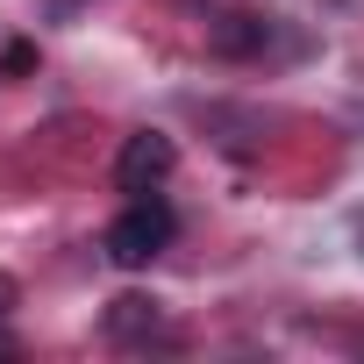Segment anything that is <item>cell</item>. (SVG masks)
Here are the masks:
<instances>
[{"label":"cell","mask_w":364,"mask_h":364,"mask_svg":"<svg viewBox=\"0 0 364 364\" xmlns=\"http://www.w3.org/2000/svg\"><path fill=\"white\" fill-rule=\"evenodd\" d=\"M171 229H178V222H171V208H164L157 193H129V208H122V215L107 222L100 250H107V257H114L122 272H143V264H150V257H157V250L171 243Z\"/></svg>","instance_id":"obj_1"},{"label":"cell","mask_w":364,"mask_h":364,"mask_svg":"<svg viewBox=\"0 0 364 364\" xmlns=\"http://www.w3.org/2000/svg\"><path fill=\"white\" fill-rule=\"evenodd\" d=\"M171 164H178V143H171L164 129H136V136H122V150H114V186H122V193H157L164 178H171Z\"/></svg>","instance_id":"obj_2"},{"label":"cell","mask_w":364,"mask_h":364,"mask_svg":"<svg viewBox=\"0 0 364 364\" xmlns=\"http://www.w3.org/2000/svg\"><path fill=\"white\" fill-rule=\"evenodd\" d=\"M264 36H272V22H264L257 8H229V15L215 22V50H222V58H250V50H264Z\"/></svg>","instance_id":"obj_3"},{"label":"cell","mask_w":364,"mask_h":364,"mask_svg":"<svg viewBox=\"0 0 364 364\" xmlns=\"http://www.w3.org/2000/svg\"><path fill=\"white\" fill-rule=\"evenodd\" d=\"M136 328H157V300H143V293H122V300L107 307V336H136Z\"/></svg>","instance_id":"obj_4"},{"label":"cell","mask_w":364,"mask_h":364,"mask_svg":"<svg viewBox=\"0 0 364 364\" xmlns=\"http://www.w3.org/2000/svg\"><path fill=\"white\" fill-rule=\"evenodd\" d=\"M29 65H36V50H29V43H8V50H0V72H8V79H15V72H29Z\"/></svg>","instance_id":"obj_5"},{"label":"cell","mask_w":364,"mask_h":364,"mask_svg":"<svg viewBox=\"0 0 364 364\" xmlns=\"http://www.w3.org/2000/svg\"><path fill=\"white\" fill-rule=\"evenodd\" d=\"M15 300H22V286H15L8 272H0V314H15Z\"/></svg>","instance_id":"obj_6"},{"label":"cell","mask_w":364,"mask_h":364,"mask_svg":"<svg viewBox=\"0 0 364 364\" xmlns=\"http://www.w3.org/2000/svg\"><path fill=\"white\" fill-rule=\"evenodd\" d=\"M357 243H364V222H357Z\"/></svg>","instance_id":"obj_7"},{"label":"cell","mask_w":364,"mask_h":364,"mask_svg":"<svg viewBox=\"0 0 364 364\" xmlns=\"http://www.w3.org/2000/svg\"><path fill=\"white\" fill-rule=\"evenodd\" d=\"M0 350H8V336H0Z\"/></svg>","instance_id":"obj_8"}]
</instances>
